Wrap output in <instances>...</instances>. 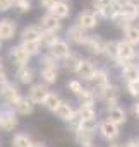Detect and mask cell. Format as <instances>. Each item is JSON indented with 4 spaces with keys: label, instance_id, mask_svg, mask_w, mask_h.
Instances as JSON below:
<instances>
[{
    "label": "cell",
    "instance_id": "1",
    "mask_svg": "<svg viewBox=\"0 0 139 147\" xmlns=\"http://www.w3.org/2000/svg\"><path fill=\"white\" fill-rule=\"evenodd\" d=\"M100 96H102L103 103L108 108H113V106H117V103H119V89H117L115 86H108V84H106L103 89H100Z\"/></svg>",
    "mask_w": 139,
    "mask_h": 147
},
{
    "label": "cell",
    "instance_id": "2",
    "mask_svg": "<svg viewBox=\"0 0 139 147\" xmlns=\"http://www.w3.org/2000/svg\"><path fill=\"white\" fill-rule=\"evenodd\" d=\"M100 134H102V137L106 139V140H113V139H117L119 137V125H115L113 121H110V120H105L103 123L100 125Z\"/></svg>",
    "mask_w": 139,
    "mask_h": 147
},
{
    "label": "cell",
    "instance_id": "3",
    "mask_svg": "<svg viewBox=\"0 0 139 147\" xmlns=\"http://www.w3.org/2000/svg\"><path fill=\"white\" fill-rule=\"evenodd\" d=\"M17 127V118L12 111H2L0 113V128L3 132H10Z\"/></svg>",
    "mask_w": 139,
    "mask_h": 147
},
{
    "label": "cell",
    "instance_id": "4",
    "mask_svg": "<svg viewBox=\"0 0 139 147\" xmlns=\"http://www.w3.org/2000/svg\"><path fill=\"white\" fill-rule=\"evenodd\" d=\"M50 53H52V57H55V58H67V57H69V46H67L65 41L57 39V41H53V43L50 45Z\"/></svg>",
    "mask_w": 139,
    "mask_h": 147
},
{
    "label": "cell",
    "instance_id": "5",
    "mask_svg": "<svg viewBox=\"0 0 139 147\" xmlns=\"http://www.w3.org/2000/svg\"><path fill=\"white\" fill-rule=\"evenodd\" d=\"M10 58L14 60L16 65L24 67V65L28 63V60H29V53H28L22 46H16V48L10 50Z\"/></svg>",
    "mask_w": 139,
    "mask_h": 147
},
{
    "label": "cell",
    "instance_id": "6",
    "mask_svg": "<svg viewBox=\"0 0 139 147\" xmlns=\"http://www.w3.org/2000/svg\"><path fill=\"white\" fill-rule=\"evenodd\" d=\"M132 57H134V48H132V45L127 43V41L119 43V48H117V58L122 60V62H129Z\"/></svg>",
    "mask_w": 139,
    "mask_h": 147
},
{
    "label": "cell",
    "instance_id": "7",
    "mask_svg": "<svg viewBox=\"0 0 139 147\" xmlns=\"http://www.w3.org/2000/svg\"><path fill=\"white\" fill-rule=\"evenodd\" d=\"M84 45L88 46V50H89L91 53H96V55L103 53L105 46H106V43H105L103 39H102V38H96V36H89L88 39H86Z\"/></svg>",
    "mask_w": 139,
    "mask_h": 147
},
{
    "label": "cell",
    "instance_id": "8",
    "mask_svg": "<svg viewBox=\"0 0 139 147\" xmlns=\"http://www.w3.org/2000/svg\"><path fill=\"white\" fill-rule=\"evenodd\" d=\"M119 12L122 16H125L127 19H134L136 16H139V5L136 2H132V0H127V2L122 3V7L119 9Z\"/></svg>",
    "mask_w": 139,
    "mask_h": 147
},
{
    "label": "cell",
    "instance_id": "9",
    "mask_svg": "<svg viewBox=\"0 0 139 147\" xmlns=\"http://www.w3.org/2000/svg\"><path fill=\"white\" fill-rule=\"evenodd\" d=\"M50 10H52V14H53L55 17H59V19L67 17V16H69V12H70L69 5H67L65 2H60V0H53V3H52Z\"/></svg>",
    "mask_w": 139,
    "mask_h": 147
},
{
    "label": "cell",
    "instance_id": "10",
    "mask_svg": "<svg viewBox=\"0 0 139 147\" xmlns=\"http://www.w3.org/2000/svg\"><path fill=\"white\" fill-rule=\"evenodd\" d=\"M108 120L113 121L115 125H122V123H125L127 115H125V111L122 110V108L113 106V108H108Z\"/></svg>",
    "mask_w": 139,
    "mask_h": 147
},
{
    "label": "cell",
    "instance_id": "11",
    "mask_svg": "<svg viewBox=\"0 0 139 147\" xmlns=\"http://www.w3.org/2000/svg\"><path fill=\"white\" fill-rule=\"evenodd\" d=\"M46 94H48V89H46L45 86L38 84V86H33V87H31V91H29V99H31L33 103H43L45 98H46Z\"/></svg>",
    "mask_w": 139,
    "mask_h": 147
},
{
    "label": "cell",
    "instance_id": "12",
    "mask_svg": "<svg viewBox=\"0 0 139 147\" xmlns=\"http://www.w3.org/2000/svg\"><path fill=\"white\" fill-rule=\"evenodd\" d=\"M2 96H3V99L7 101V103H16L21 96H19V91L14 87V86H10V84H3L2 86V92H0Z\"/></svg>",
    "mask_w": 139,
    "mask_h": 147
},
{
    "label": "cell",
    "instance_id": "13",
    "mask_svg": "<svg viewBox=\"0 0 139 147\" xmlns=\"http://www.w3.org/2000/svg\"><path fill=\"white\" fill-rule=\"evenodd\" d=\"M16 33V24L9 19L0 21V39H10Z\"/></svg>",
    "mask_w": 139,
    "mask_h": 147
},
{
    "label": "cell",
    "instance_id": "14",
    "mask_svg": "<svg viewBox=\"0 0 139 147\" xmlns=\"http://www.w3.org/2000/svg\"><path fill=\"white\" fill-rule=\"evenodd\" d=\"M93 139H95L93 132H89V130H82V128L76 130V142H77L79 146H82V147L91 146V144H93Z\"/></svg>",
    "mask_w": 139,
    "mask_h": 147
},
{
    "label": "cell",
    "instance_id": "15",
    "mask_svg": "<svg viewBox=\"0 0 139 147\" xmlns=\"http://www.w3.org/2000/svg\"><path fill=\"white\" fill-rule=\"evenodd\" d=\"M67 34H69V39L72 43H76V45H82V43H86V39H88V36L84 34V29H82L81 26L70 28Z\"/></svg>",
    "mask_w": 139,
    "mask_h": 147
},
{
    "label": "cell",
    "instance_id": "16",
    "mask_svg": "<svg viewBox=\"0 0 139 147\" xmlns=\"http://www.w3.org/2000/svg\"><path fill=\"white\" fill-rule=\"evenodd\" d=\"M14 106H16V111L19 115H29V113H33V101L28 99V98H19L14 103Z\"/></svg>",
    "mask_w": 139,
    "mask_h": 147
},
{
    "label": "cell",
    "instance_id": "17",
    "mask_svg": "<svg viewBox=\"0 0 139 147\" xmlns=\"http://www.w3.org/2000/svg\"><path fill=\"white\" fill-rule=\"evenodd\" d=\"M77 72L82 75V79L91 80V79H93V75H95V72H96V69H95V65H93L91 62H88V60H81Z\"/></svg>",
    "mask_w": 139,
    "mask_h": 147
},
{
    "label": "cell",
    "instance_id": "18",
    "mask_svg": "<svg viewBox=\"0 0 139 147\" xmlns=\"http://www.w3.org/2000/svg\"><path fill=\"white\" fill-rule=\"evenodd\" d=\"M79 26L82 29H91L96 26V17L91 12H81L79 14Z\"/></svg>",
    "mask_w": 139,
    "mask_h": 147
},
{
    "label": "cell",
    "instance_id": "19",
    "mask_svg": "<svg viewBox=\"0 0 139 147\" xmlns=\"http://www.w3.org/2000/svg\"><path fill=\"white\" fill-rule=\"evenodd\" d=\"M55 115H57L60 120L69 121V120L74 118V110L70 108V105H67V103H60V105L57 106V110H55Z\"/></svg>",
    "mask_w": 139,
    "mask_h": 147
},
{
    "label": "cell",
    "instance_id": "20",
    "mask_svg": "<svg viewBox=\"0 0 139 147\" xmlns=\"http://www.w3.org/2000/svg\"><path fill=\"white\" fill-rule=\"evenodd\" d=\"M41 26H43V29L45 31H55V29H59V26H60V22H59V17H55L53 14H46L43 19H41Z\"/></svg>",
    "mask_w": 139,
    "mask_h": 147
},
{
    "label": "cell",
    "instance_id": "21",
    "mask_svg": "<svg viewBox=\"0 0 139 147\" xmlns=\"http://www.w3.org/2000/svg\"><path fill=\"white\" fill-rule=\"evenodd\" d=\"M43 36V33H41V29L40 28H36V26H28L24 31H22V39L24 41H35V39H41Z\"/></svg>",
    "mask_w": 139,
    "mask_h": 147
},
{
    "label": "cell",
    "instance_id": "22",
    "mask_svg": "<svg viewBox=\"0 0 139 147\" xmlns=\"http://www.w3.org/2000/svg\"><path fill=\"white\" fill-rule=\"evenodd\" d=\"M62 101H60V98L57 96V94H53V92H48L46 94V98H45V101H43V105H45V108L50 111H55L57 110V106L60 105Z\"/></svg>",
    "mask_w": 139,
    "mask_h": 147
},
{
    "label": "cell",
    "instance_id": "23",
    "mask_svg": "<svg viewBox=\"0 0 139 147\" xmlns=\"http://www.w3.org/2000/svg\"><path fill=\"white\" fill-rule=\"evenodd\" d=\"M124 75L127 82H139V67L138 65H127L124 69Z\"/></svg>",
    "mask_w": 139,
    "mask_h": 147
},
{
    "label": "cell",
    "instance_id": "24",
    "mask_svg": "<svg viewBox=\"0 0 139 147\" xmlns=\"http://www.w3.org/2000/svg\"><path fill=\"white\" fill-rule=\"evenodd\" d=\"M31 139H29V135H26V134H17V135H14V139H12V146L14 147H31Z\"/></svg>",
    "mask_w": 139,
    "mask_h": 147
},
{
    "label": "cell",
    "instance_id": "25",
    "mask_svg": "<svg viewBox=\"0 0 139 147\" xmlns=\"http://www.w3.org/2000/svg\"><path fill=\"white\" fill-rule=\"evenodd\" d=\"M41 77H43L45 82L53 84L57 80V70H55V67H43L41 69Z\"/></svg>",
    "mask_w": 139,
    "mask_h": 147
},
{
    "label": "cell",
    "instance_id": "26",
    "mask_svg": "<svg viewBox=\"0 0 139 147\" xmlns=\"http://www.w3.org/2000/svg\"><path fill=\"white\" fill-rule=\"evenodd\" d=\"M125 41L131 45H139V28H127L125 29Z\"/></svg>",
    "mask_w": 139,
    "mask_h": 147
},
{
    "label": "cell",
    "instance_id": "27",
    "mask_svg": "<svg viewBox=\"0 0 139 147\" xmlns=\"http://www.w3.org/2000/svg\"><path fill=\"white\" fill-rule=\"evenodd\" d=\"M17 77H19V80H21L22 84H29V82L33 80V72H31V69H28V67H21V69L17 70Z\"/></svg>",
    "mask_w": 139,
    "mask_h": 147
},
{
    "label": "cell",
    "instance_id": "28",
    "mask_svg": "<svg viewBox=\"0 0 139 147\" xmlns=\"http://www.w3.org/2000/svg\"><path fill=\"white\" fill-rule=\"evenodd\" d=\"M79 118H81V120H86V118H96V111H95L93 106L81 105V108H79Z\"/></svg>",
    "mask_w": 139,
    "mask_h": 147
},
{
    "label": "cell",
    "instance_id": "29",
    "mask_svg": "<svg viewBox=\"0 0 139 147\" xmlns=\"http://www.w3.org/2000/svg\"><path fill=\"white\" fill-rule=\"evenodd\" d=\"M91 80H95V84H96V87H98V89H103L105 86L108 84L106 72H103V70H98V72H95V75H93V79H91Z\"/></svg>",
    "mask_w": 139,
    "mask_h": 147
},
{
    "label": "cell",
    "instance_id": "30",
    "mask_svg": "<svg viewBox=\"0 0 139 147\" xmlns=\"http://www.w3.org/2000/svg\"><path fill=\"white\" fill-rule=\"evenodd\" d=\"M77 96L81 98V105L93 106V101H95V96H93V92H89V91H86V89H81V91L77 92Z\"/></svg>",
    "mask_w": 139,
    "mask_h": 147
},
{
    "label": "cell",
    "instance_id": "31",
    "mask_svg": "<svg viewBox=\"0 0 139 147\" xmlns=\"http://www.w3.org/2000/svg\"><path fill=\"white\" fill-rule=\"evenodd\" d=\"M96 127H98L96 118H86V120H81V125H79V128H82V130H89V132L96 130Z\"/></svg>",
    "mask_w": 139,
    "mask_h": 147
},
{
    "label": "cell",
    "instance_id": "32",
    "mask_svg": "<svg viewBox=\"0 0 139 147\" xmlns=\"http://www.w3.org/2000/svg\"><path fill=\"white\" fill-rule=\"evenodd\" d=\"M22 48H24L29 55H35V53L40 51V41H38V39H35V41H24V43H22Z\"/></svg>",
    "mask_w": 139,
    "mask_h": 147
},
{
    "label": "cell",
    "instance_id": "33",
    "mask_svg": "<svg viewBox=\"0 0 139 147\" xmlns=\"http://www.w3.org/2000/svg\"><path fill=\"white\" fill-rule=\"evenodd\" d=\"M79 63H81V60L77 58V57H72V55H69L67 57V69H69L70 72H77V69H79Z\"/></svg>",
    "mask_w": 139,
    "mask_h": 147
},
{
    "label": "cell",
    "instance_id": "34",
    "mask_svg": "<svg viewBox=\"0 0 139 147\" xmlns=\"http://www.w3.org/2000/svg\"><path fill=\"white\" fill-rule=\"evenodd\" d=\"M117 48H119V43H117V41H110V43L105 46V51H106L108 57L117 58Z\"/></svg>",
    "mask_w": 139,
    "mask_h": 147
},
{
    "label": "cell",
    "instance_id": "35",
    "mask_svg": "<svg viewBox=\"0 0 139 147\" xmlns=\"http://www.w3.org/2000/svg\"><path fill=\"white\" fill-rule=\"evenodd\" d=\"M127 89L131 96H139V82H127Z\"/></svg>",
    "mask_w": 139,
    "mask_h": 147
},
{
    "label": "cell",
    "instance_id": "36",
    "mask_svg": "<svg viewBox=\"0 0 139 147\" xmlns=\"http://www.w3.org/2000/svg\"><path fill=\"white\" fill-rule=\"evenodd\" d=\"M17 7H19L21 12H29V10H31V3H29V0H19V2H17Z\"/></svg>",
    "mask_w": 139,
    "mask_h": 147
},
{
    "label": "cell",
    "instance_id": "37",
    "mask_svg": "<svg viewBox=\"0 0 139 147\" xmlns=\"http://www.w3.org/2000/svg\"><path fill=\"white\" fill-rule=\"evenodd\" d=\"M67 87H69V91H72L74 94H77V92L82 89V87H81V84H79L77 80H70L69 84H67Z\"/></svg>",
    "mask_w": 139,
    "mask_h": 147
},
{
    "label": "cell",
    "instance_id": "38",
    "mask_svg": "<svg viewBox=\"0 0 139 147\" xmlns=\"http://www.w3.org/2000/svg\"><path fill=\"white\" fill-rule=\"evenodd\" d=\"M12 3H14V0H0V10H2V12L9 10V9L12 7Z\"/></svg>",
    "mask_w": 139,
    "mask_h": 147
},
{
    "label": "cell",
    "instance_id": "39",
    "mask_svg": "<svg viewBox=\"0 0 139 147\" xmlns=\"http://www.w3.org/2000/svg\"><path fill=\"white\" fill-rule=\"evenodd\" d=\"M113 3H115V0H96V7H98V9L110 7V5H113Z\"/></svg>",
    "mask_w": 139,
    "mask_h": 147
},
{
    "label": "cell",
    "instance_id": "40",
    "mask_svg": "<svg viewBox=\"0 0 139 147\" xmlns=\"http://www.w3.org/2000/svg\"><path fill=\"white\" fill-rule=\"evenodd\" d=\"M41 38H43V39H45V43H48V45H52L53 41H57V38L52 34V31H46V34H43Z\"/></svg>",
    "mask_w": 139,
    "mask_h": 147
},
{
    "label": "cell",
    "instance_id": "41",
    "mask_svg": "<svg viewBox=\"0 0 139 147\" xmlns=\"http://www.w3.org/2000/svg\"><path fill=\"white\" fill-rule=\"evenodd\" d=\"M124 147H139V140H129Z\"/></svg>",
    "mask_w": 139,
    "mask_h": 147
},
{
    "label": "cell",
    "instance_id": "42",
    "mask_svg": "<svg viewBox=\"0 0 139 147\" xmlns=\"http://www.w3.org/2000/svg\"><path fill=\"white\" fill-rule=\"evenodd\" d=\"M41 3H43L45 7H48V9H50V7H52V3H53V0H41Z\"/></svg>",
    "mask_w": 139,
    "mask_h": 147
},
{
    "label": "cell",
    "instance_id": "43",
    "mask_svg": "<svg viewBox=\"0 0 139 147\" xmlns=\"http://www.w3.org/2000/svg\"><path fill=\"white\" fill-rule=\"evenodd\" d=\"M132 111H134V115L139 118V103H136V105L132 106Z\"/></svg>",
    "mask_w": 139,
    "mask_h": 147
},
{
    "label": "cell",
    "instance_id": "44",
    "mask_svg": "<svg viewBox=\"0 0 139 147\" xmlns=\"http://www.w3.org/2000/svg\"><path fill=\"white\" fill-rule=\"evenodd\" d=\"M0 84H5V74L2 69H0Z\"/></svg>",
    "mask_w": 139,
    "mask_h": 147
},
{
    "label": "cell",
    "instance_id": "45",
    "mask_svg": "<svg viewBox=\"0 0 139 147\" xmlns=\"http://www.w3.org/2000/svg\"><path fill=\"white\" fill-rule=\"evenodd\" d=\"M31 147H45V144H41V142H36V144H31Z\"/></svg>",
    "mask_w": 139,
    "mask_h": 147
},
{
    "label": "cell",
    "instance_id": "46",
    "mask_svg": "<svg viewBox=\"0 0 139 147\" xmlns=\"http://www.w3.org/2000/svg\"><path fill=\"white\" fill-rule=\"evenodd\" d=\"M108 147H122V146H119V144H112V146H108Z\"/></svg>",
    "mask_w": 139,
    "mask_h": 147
},
{
    "label": "cell",
    "instance_id": "47",
    "mask_svg": "<svg viewBox=\"0 0 139 147\" xmlns=\"http://www.w3.org/2000/svg\"><path fill=\"white\" fill-rule=\"evenodd\" d=\"M2 86H3V84H0V92H2Z\"/></svg>",
    "mask_w": 139,
    "mask_h": 147
},
{
    "label": "cell",
    "instance_id": "48",
    "mask_svg": "<svg viewBox=\"0 0 139 147\" xmlns=\"http://www.w3.org/2000/svg\"><path fill=\"white\" fill-rule=\"evenodd\" d=\"M0 69H2V60H0Z\"/></svg>",
    "mask_w": 139,
    "mask_h": 147
},
{
    "label": "cell",
    "instance_id": "49",
    "mask_svg": "<svg viewBox=\"0 0 139 147\" xmlns=\"http://www.w3.org/2000/svg\"><path fill=\"white\" fill-rule=\"evenodd\" d=\"M0 46H2V39H0Z\"/></svg>",
    "mask_w": 139,
    "mask_h": 147
},
{
    "label": "cell",
    "instance_id": "50",
    "mask_svg": "<svg viewBox=\"0 0 139 147\" xmlns=\"http://www.w3.org/2000/svg\"><path fill=\"white\" fill-rule=\"evenodd\" d=\"M86 147H91V146H86Z\"/></svg>",
    "mask_w": 139,
    "mask_h": 147
},
{
    "label": "cell",
    "instance_id": "51",
    "mask_svg": "<svg viewBox=\"0 0 139 147\" xmlns=\"http://www.w3.org/2000/svg\"><path fill=\"white\" fill-rule=\"evenodd\" d=\"M17 2H19V0H17Z\"/></svg>",
    "mask_w": 139,
    "mask_h": 147
}]
</instances>
